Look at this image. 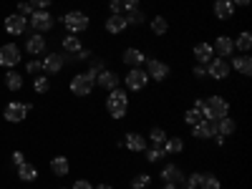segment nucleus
I'll return each mask as SVG.
<instances>
[{"instance_id": "nucleus-31", "label": "nucleus", "mask_w": 252, "mask_h": 189, "mask_svg": "<svg viewBox=\"0 0 252 189\" xmlns=\"http://www.w3.org/2000/svg\"><path fill=\"white\" fill-rule=\"evenodd\" d=\"M33 91H35V94H48V91H51L48 76H35V78H33Z\"/></svg>"}, {"instance_id": "nucleus-11", "label": "nucleus", "mask_w": 252, "mask_h": 189, "mask_svg": "<svg viewBox=\"0 0 252 189\" xmlns=\"http://www.w3.org/2000/svg\"><path fill=\"white\" fill-rule=\"evenodd\" d=\"M26 26H28V20L20 15V13H13V15L5 18V31H8L10 35H20V33L26 31Z\"/></svg>"}, {"instance_id": "nucleus-33", "label": "nucleus", "mask_w": 252, "mask_h": 189, "mask_svg": "<svg viewBox=\"0 0 252 189\" xmlns=\"http://www.w3.org/2000/svg\"><path fill=\"white\" fill-rule=\"evenodd\" d=\"M152 31H154L157 35H164L166 31H169V23H166V18H161V15H157V18L152 20Z\"/></svg>"}, {"instance_id": "nucleus-39", "label": "nucleus", "mask_w": 252, "mask_h": 189, "mask_svg": "<svg viewBox=\"0 0 252 189\" xmlns=\"http://www.w3.org/2000/svg\"><path fill=\"white\" fill-rule=\"evenodd\" d=\"M184 121H187L189 126H194V124H199V121H202V114H199L197 109H189V111L184 114Z\"/></svg>"}, {"instance_id": "nucleus-32", "label": "nucleus", "mask_w": 252, "mask_h": 189, "mask_svg": "<svg viewBox=\"0 0 252 189\" xmlns=\"http://www.w3.org/2000/svg\"><path fill=\"white\" fill-rule=\"evenodd\" d=\"M5 86H8L10 91H18L20 86H23V76L15 73V71H10V73L5 76Z\"/></svg>"}, {"instance_id": "nucleus-16", "label": "nucleus", "mask_w": 252, "mask_h": 189, "mask_svg": "<svg viewBox=\"0 0 252 189\" xmlns=\"http://www.w3.org/2000/svg\"><path fill=\"white\" fill-rule=\"evenodd\" d=\"M121 58H124V63H126V66H129V68H139L141 63L146 61V56H144V53H141L139 48H126Z\"/></svg>"}, {"instance_id": "nucleus-30", "label": "nucleus", "mask_w": 252, "mask_h": 189, "mask_svg": "<svg viewBox=\"0 0 252 189\" xmlns=\"http://www.w3.org/2000/svg\"><path fill=\"white\" fill-rule=\"evenodd\" d=\"M250 48H252V33H250V31H242V33L237 35V40H235V51L247 53Z\"/></svg>"}, {"instance_id": "nucleus-10", "label": "nucleus", "mask_w": 252, "mask_h": 189, "mask_svg": "<svg viewBox=\"0 0 252 189\" xmlns=\"http://www.w3.org/2000/svg\"><path fill=\"white\" fill-rule=\"evenodd\" d=\"M146 76L154 78V81H164L166 76H169V66L157 61V58H152V61H146Z\"/></svg>"}, {"instance_id": "nucleus-45", "label": "nucleus", "mask_w": 252, "mask_h": 189, "mask_svg": "<svg viewBox=\"0 0 252 189\" xmlns=\"http://www.w3.org/2000/svg\"><path fill=\"white\" fill-rule=\"evenodd\" d=\"M197 179H199V174H192L187 182H184V187L182 189H197Z\"/></svg>"}, {"instance_id": "nucleus-20", "label": "nucleus", "mask_w": 252, "mask_h": 189, "mask_svg": "<svg viewBox=\"0 0 252 189\" xmlns=\"http://www.w3.org/2000/svg\"><path fill=\"white\" fill-rule=\"evenodd\" d=\"M229 68H235L237 73H242V76H250L252 73V58L250 56H235L232 58V66Z\"/></svg>"}, {"instance_id": "nucleus-6", "label": "nucleus", "mask_w": 252, "mask_h": 189, "mask_svg": "<svg viewBox=\"0 0 252 189\" xmlns=\"http://www.w3.org/2000/svg\"><path fill=\"white\" fill-rule=\"evenodd\" d=\"M31 111V103H18V101H13V103H8L5 106V119L10 121V124H20L26 119V114Z\"/></svg>"}, {"instance_id": "nucleus-22", "label": "nucleus", "mask_w": 252, "mask_h": 189, "mask_svg": "<svg viewBox=\"0 0 252 189\" xmlns=\"http://www.w3.org/2000/svg\"><path fill=\"white\" fill-rule=\"evenodd\" d=\"M212 48H217L220 56H232L235 53V40L229 38V35H220L217 38V46H212Z\"/></svg>"}, {"instance_id": "nucleus-17", "label": "nucleus", "mask_w": 252, "mask_h": 189, "mask_svg": "<svg viewBox=\"0 0 252 189\" xmlns=\"http://www.w3.org/2000/svg\"><path fill=\"white\" fill-rule=\"evenodd\" d=\"M235 121L229 119V116H222V119H215V134L220 136H229V134H235Z\"/></svg>"}, {"instance_id": "nucleus-41", "label": "nucleus", "mask_w": 252, "mask_h": 189, "mask_svg": "<svg viewBox=\"0 0 252 189\" xmlns=\"http://www.w3.org/2000/svg\"><path fill=\"white\" fill-rule=\"evenodd\" d=\"M33 10H35V8L28 3V0H23V3H18V13L23 15V18H26V15H33Z\"/></svg>"}, {"instance_id": "nucleus-46", "label": "nucleus", "mask_w": 252, "mask_h": 189, "mask_svg": "<svg viewBox=\"0 0 252 189\" xmlns=\"http://www.w3.org/2000/svg\"><path fill=\"white\" fill-rule=\"evenodd\" d=\"M73 58H78V61H89V58H91V51H89V48H81Z\"/></svg>"}, {"instance_id": "nucleus-12", "label": "nucleus", "mask_w": 252, "mask_h": 189, "mask_svg": "<svg viewBox=\"0 0 252 189\" xmlns=\"http://www.w3.org/2000/svg\"><path fill=\"white\" fill-rule=\"evenodd\" d=\"M192 136L194 139H209V136H215V121L202 119L199 124H194L192 126Z\"/></svg>"}, {"instance_id": "nucleus-35", "label": "nucleus", "mask_w": 252, "mask_h": 189, "mask_svg": "<svg viewBox=\"0 0 252 189\" xmlns=\"http://www.w3.org/2000/svg\"><path fill=\"white\" fill-rule=\"evenodd\" d=\"M152 184V177L149 174H136L134 179H131V189H146Z\"/></svg>"}, {"instance_id": "nucleus-40", "label": "nucleus", "mask_w": 252, "mask_h": 189, "mask_svg": "<svg viewBox=\"0 0 252 189\" xmlns=\"http://www.w3.org/2000/svg\"><path fill=\"white\" fill-rule=\"evenodd\" d=\"M139 10V0H121V13H131Z\"/></svg>"}, {"instance_id": "nucleus-19", "label": "nucleus", "mask_w": 252, "mask_h": 189, "mask_svg": "<svg viewBox=\"0 0 252 189\" xmlns=\"http://www.w3.org/2000/svg\"><path fill=\"white\" fill-rule=\"evenodd\" d=\"M124 146H126L129 152H144V149H146V139H144L141 134H126Z\"/></svg>"}, {"instance_id": "nucleus-50", "label": "nucleus", "mask_w": 252, "mask_h": 189, "mask_svg": "<svg viewBox=\"0 0 252 189\" xmlns=\"http://www.w3.org/2000/svg\"><path fill=\"white\" fill-rule=\"evenodd\" d=\"M252 0H232V5H240V8H247Z\"/></svg>"}, {"instance_id": "nucleus-49", "label": "nucleus", "mask_w": 252, "mask_h": 189, "mask_svg": "<svg viewBox=\"0 0 252 189\" xmlns=\"http://www.w3.org/2000/svg\"><path fill=\"white\" fill-rule=\"evenodd\" d=\"M194 76H197V78H204V76H207V68H204V66H194Z\"/></svg>"}, {"instance_id": "nucleus-15", "label": "nucleus", "mask_w": 252, "mask_h": 189, "mask_svg": "<svg viewBox=\"0 0 252 189\" xmlns=\"http://www.w3.org/2000/svg\"><path fill=\"white\" fill-rule=\"evenodd\" d=\"M194 58H197L199 66H207V63L215 58V48L209 46V43H197L194 46Z\"/></svg>"}, {"instance_id": "nucleus-26", "label": "nucleus", "mask_w": 252, "mask_h": 189, "mask_svg": "<svg viewBox=\"0 0 252 189\" xmlns=\"http://www.w3.org/2000/svg\"><path fill=\"white\" fill-rule=\"evenodd\" d=\"M83 46H81V40H78V35L76 33H68V35H63V51H68V53H78Z\"/></svg>"}, {"instance_id": "nucleus-34", "label": "nucleus", "mask_w": 252, "mask_h": 189, "mask_svg": "<svg viewBox=\"0 0 252 189\" xmlns=\"http://www.w3.org/2000/svg\"><path fill=\"white\" fill-rule=\"evenodd\" d=\"M164 157H166L164 146H154V149H149V152H146V161H149V164H157V161H161Z\"/></svg>"}, {"instance_id": "nucleus-23", "label": "nucleus", "mask_w": 252, "mask_h": 189, "mask_svg": "<svg viewBox=\"0 0 252 189\" xmlns=\"http://www.w3.org/2000/svg\"><path fill=\"white\" fill-rule=\"evenodd\" d=\"M61 68H63V56H56V53L46 56V61H43V71L46 73H58Z\"/></svg>"}, {"instance_id": "nucleus-4", "label": "nucleus", "mask_w": 252, "mask_h": 189, "mask_svg": "<svg viewBox=\"0 0 252 189\" xmlns=\"http://www.w3.org/2000/svg\"><path fill=\"white\" fill-rule=\"evenodd\" d=\"M94 83H96V78L91 73H78V76L71 78V91L76 96H89L91 89H94Z\"/></svg>"}, {"instance_id": "nucleus-8", "label": "nucleus", "mask_w": 252, "mask_h": 189, "mask_svg": "<svg viewBox=\"0 0 252 189\" xmlns=\"http://www.w3.org/2000/svg\"><path fill=\"white\" fill-rule=\"evenodd\" d=\"M18 61H20V51H18V46H15V43H5L3 48H0V66L13 68Z\"/></svg>"}, {"instance_id": "nucleus-21", "label": "nucleus", "mask_w": 252, "mask_h": 189, "mask_svg": "<svg viewBox=\"0 0 252 189\" xmlns=\"http://www.w3.org/2000/svg\"><path fill=\"white\" fill-rule=\"evenodd\" d=\"M215 15H217L220 20H227L229 15H235L232 0H217V3H215Z\"/></svg>"}, {"instance_id": "nucleus-28", "label": "nucleus", "mask_w": 252, "mask_h": 189, "mask_svg": "<svg viewBox=\"0 0 252 189\" xmlns=\"http://www.w3.org/2000/svg\"><path fill=\"white\" fill-rule=\"evenodd\" d=\"M182 149H184V141L179 136H166V141H164V152L166 154L172 157V154H179Z\"/></svg>"}, {"instance_id": "nucleus-3", "label": "nucleus", "mask_w": 252, "mask_h": 189, "mask_svg": "<svg viewBox=\"0 0 252 189\" xmlns=\"http://www.w3.org/2000/svg\"><path fill=\"white\" fill-rule=\"evenodd\" d=\"M63 26L68 28V33H83L89 28V15L81 13V10L66 13V15H63Z\"/></svg>"}, {"instance_id": "nucleus-1", "label": "nucleus", "mask_w": 252, "mask_h": 189, "mask_svg": "<svg viewBox=\"0 0 252 189\" xmlns=\"http://www.w3.org/2000/svg\"><path fill=\"white\" fill-rule=\"evenodd\" d=\"M229 114V103L222 98V96H209L204 103H202V116L215 121V119H222Z\"/></svg>"}, {"instance_id": "nucleus-42", "label": "nucleus", "mask_w": 252, "mask_h": 189, "mask_svg": "<svg viewBox=\"0 0 252 189\" xmlns=\"http://www.w3.org/2000/svg\"><path fill=\"white\" fill-rule=\"evenodd\" d=\"M38 71H43V63H40V61H28V73H38Z\"/></svg>"}, {"instance_id": "nucleus-51", "label": "nucleus", "mask_w": 252, "mask_h": 189, "mask_svg": "<svg viewBox=\"0 0 252 189\" xmlns=\"http://www.w3.org/2000/svg\"><path fill=\"white\" fill-rule=\"evenodd\" d=\"M161 189H179V184H164Z\"/></svg>"}, {"instance_id": "nucleus-18", "label": "nucleus", "mask_w": 252, "mask_h": 189, "mask_svg": "<svg viewBox=\"0 0 252 189\" xmlns=\"http://www.w3.org/2000/svg\"><path fill=\"white\" fill-rule=\"evenodd\" d=\"M26 48H28V53H31V56H40V53L46 51V38H43V35H38V33L28 35Z\"/></svg>"}, {"instance_id": "nucleus-43", "label": "nucleus", "mask_w": 252, "mask_h": 189, "mask_svg": "<svg viewBox=\"0 0 252 189\" xmlns=\"http://www.w3.org/2000/svg\"><path fill=\"white\" fill-rule=\"evenodd\" d=\"M28 3H31L35 10H46V8L51 5V0H28Z\"/></svg>"}, {"instance_id": "nucleus-29", "label": "nucleus", "mask_w": 252, "mask_h": 189, "mask_svg": "<svg viewBox=\"0 0 252 189\" xmlns=\"http://www.w3.org/2000/svg\"><path fill=\"white\" fill-rule=\"evenodd\" d=\"M18 177H20V179H23V182H33V179L38 177V169H35V166H33V164H28V161H23V164H20V166H18Z\"/></svg>"}, {"instance_id": "nucleus-14", "label": "nucleus", "mask_w": 252, "mask_h": 189, "mask_svg": "<svg viewBox=\"0 0 252 189\" xmlns=\"http://www.w3.org/2000/svg\"><path fill=\"white\" fill-rule=\"evenodd\" d=\"M96 83L101 89H106V91H114V89H119V76L114 71H101L96 76Z\"/></svg>"}, {"instance_id": "nucleus-44", "label": "nucleus", "mask_w": 252, "mask_h": 189, "mask_svg": "<svg viewBox=\"0 0 252 189\" xmlns=\"http://www.w3.org/2000/svg\"><path fill=\"white\" fill-rule=\"evenodd\" d=\"M109 10H111V15H124V13H121V0H111Z\"/></svg>"}, {"instance_id": "nucleus-27", "label": "nucleus", "mask_w": 252, "mask_h": 189, "mask_svg": "<svg viewBox=\"0 0 252 189\" xmlns=\"http://www.w3.org/2000/svg\"><path fill=\"white\" fill-rule=\"evenodd\" d=\"M197 187H199V189H222V184H220V179H217L215 174H199Z\"/></svg>"}, {"instance_id": "nucleus-5", "label": "nucleus", "mask_w": 252, "mask_h": 189, "mask_svg": "<svg viewBox=\"0 0 252 189\" xmlns=\"http://www.w3.org/2000/svg\"><path fill=\"white\" fill-rule=\"evenodd\" d=\"M31 26L35 33H48L53 28V15L48 10H33L31 15Z\"/></svg>"}, {"instance_id": "nucleus-37", "label": "nucleus", "mask_w": 252, "mask_h": 189, "mask_svg": "<svg viewBox=\"0 0 252 189\" xmlns=\"http://www.w3.org/2000/svg\"><path fill=\"white\" fill-rule=\"evenodd\" d=\"M149 139L154 141V146H164V141H166V131H164V129H152V131H149Z\"/></svg>"}, {"instance_id": "nucleus-9", "label": "nucleus", "mask_w": 252, "mask_h": 189, "mask_svg": "<svg viewBox=\"0 0 252 189\" xmlns=\"http://www.w3.org/2000/svg\"><path fill=\"white\" fill-rule=\"evenodd\" d=\"M146 81H149V76H146L144 68H131L129 73H126V86H129L131 91H141L146 86Z\"/></svg>"}, {"instance_id": "nucleus-7", "label": "nucleus", "mask_w": 252, "mask_h": 189, "mask_svg": "<svg viewBox=\"0 0 252 189\" xmlns=\"http://www.w3.org/2000/svg\"><path fill=\"white\" fill-rule=\"evenodd\" d=\"M207 76H212V78H217V81L227 78V76H229V63H227L224 58H212V61L207 63Z\"/></svg>"}, {"instance_id": "nucleus-52", "label": "nucleus", "mask_w": 252, "mask_h": 189, "mask_svg": "<svg viewBox=\"0 0 252 189\" xmlns=\"http://www.w3.org/2000/svg\"><path fill=\"white\" fill-rule=\"evenodd\" d=\"M96 189H114V187H109V184H98Z\"/></svg>"}, {"instance_id": "nucleus-48", "label": "nucleus", "mask_w": 252, "mask_h": 189, "mask_svg": "<svg viewBox=\"0 0 252 189\" xmlns=\"http://www.w3.org/2000/svg\"><path fill=\"white\" fill-rule=\"evenodd\" d=\"M73 189H94V187H91V182L81 179V182H76V184H73Z\"/></svg>"}, {"instance_id": "nucleus-47", "label": "nucleus", "mask_w": 252, "mask_h": 189, "mask_svg": "<svg viewBox=\"0 0 252 189\" xmlns=\"http://www.w3.org/2000/svg\"><path fill=\"white\" fill-rule=\"evenodd\" d=\"M13 161H15V166H20V164L26 161V154H23V152H15V154H13Z\"/></svg>"}, {"instance_id": "nucleus-24", "label": "nucleus", "mask_w": 252, "mask_h": 189, "mask_svg": "<svg viewBox=\"0 0 252 189\" xmlns=\"http://www.w3.org/2000/svg\"><path fill=\"white\" fill-rule=\"evenodd\" d=\"M124 28H126V18H124V15H109V20H106V31H109L111 35L121 33Z\"/></svg>"}, {"instance_id": "nucleus-25", "label": "nucleus", "mask_w": 252, "mask_h": 189, "mask_svg": "<svg viewBox=\"0 0 252 189\" xmlns=\"http://www.w3.org/2000/svg\"><path fill=\"white\" fill-rule=\"evenodd\" d=\"M68 169H71V166H68V159H66V157H56V159L51 161V172H53L56 177H66Z\"/></svg>"}, {"instance_id": "nucleus-2", "label": "nucleus", "mask_w": 252, "mask_h": 189, "mask_svg": "<svg viewBox=\"0 0 252 189\" xmlns=\"http://www.w3.org/2000/svg\"><path fill=\"white\" fill-rule=\"evenodd\" d=\"M126 106H129V98H126V94L121 89H114L106 98V109L114 119H124L126 116Z\"/></svg>"}, {"instance_id": "nucleus-36", "label": "nucleus", "mask_w": 252, "mask_h": 189, "mask_svg": "<svg viewBox=\"0 0 252 189\" xmlns=\"http://www.w3.org/2000/svg\"><path fill=\"white\" fill-rule=\"evenodd\" d=\"M126 26H141L144 23V13L141 10H131V13H126Z\"/></svg>"}, {"instance_id": "nucleus-38", "label": "nucleus", "mask_w": 252, "mask_h": 189, "mask_svg": "<svg viewBox=\"0 0 252 189\" xmlns=\"http://www.w3.org/2000/svg\"><path fill=\"white\" fill-rule=\"evenodd\" d=\"M101 71H106V63H103L101 58H94V61H91V68H89V73H91V76L96 78V76H98Z\"/></svg>"}, {"instance_id": "nucleus-13", "label": "nucleus", "mask_w": 252, "mask_h": 189, "mask_svg": "<svg viewBox=\"0 0 252 189\" xmlns=\"http://www.w3.org/2000/svg\"><path fill=\"white\" fill-rule=\"evenodd\" d=\"M161 179L166 184H182L184 182V174H182V169H179L177 164H166L164 169H161Z\"/></svg>"}]
</instances>
